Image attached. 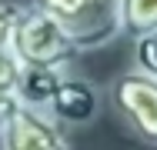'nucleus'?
Returning a JSON list of instances; mask_svg holds the SVG:
<instances>
[{"label": "nucleus", "instance_id": "obj_1", "mask_svg": "<svg viewBox=\"0 0 157 150\" xmlns=\"http://www.w3.org/2000/svg\"><path fill=\"white\" fill-rule=\"evenodd\" d=\"M50 17H57L77 54L100 50L124 33V0H33Z\"/></svg>", "mask_w": 157, "mask_h": 150}, {"label": "nucleus", "instance_id": "obj_2", "mask_svg": "<svg viewBox=\"0 0 157 150\" xmlns=\"http://www.w3.org/2000/svg\"><path fill=\"white\" fill-rule=\"evenodd\" d=\"M10 50L17 54L24 67H70L77 57V47L67 27L37 3L20 7L17 27L10 37Z\"/></svg>", "mask_w": 157, "mask_h": 150}, {"label": "nucleus", "instance_id": "obj_3", "mask_svg": "<svg viewBox=\"0 0 157 150\" xmlns=\"http://www.w3.org/2000/svg\"><path fill=\"white\" fill-rule=\"evenodd\" d=\"M107 100L137 140L157 147V80L154 77L130 67L110 80Z\"/></svg>", "mask_w": 157, "mask_h": 150}, {"label": "nucleus", "instance_id": "obj_4", "mask_svg": "<svg viewBox=\"0 0 157 150\" xmlns=\"http://www.w3.org/2000/svg\"><path fill=\"white\" fill-rule=\"evenodd\" d=\"M0 150H74L63 127L50 114L17 107V114L0 127Z\"/></svg>", "mask_w": 157, "mask_h": 150}, {"label": "nucleus", "instance_id": "obj_5", "mask_svg": "<svg viewBox=\"0 0 157 150\" xmlns=\"http://www.w3.org/2000/svg\"><path fill=\"white\" fill-rule=\"evenodd\" d=\"M47 114L60 123L63 130L70 127V130H80V127H90L100 114V90L87 80V77H80V73H67L63 77V84L57 87L54 93V100H50V107H47Z\"/></svg>", "mask_w": 157, "mask_h": 150}, {"label": "nucleus", "instance_id": "obj_6", "mask_svg": "<svg viewBox=\"0 0 157 150\" xmlns=\"http://www.w3.org/2000/svg\"><path fill=\"white\" fill-rule=\"evenodd\" d=\"M70 73V67H24L20 70V84H17V97L24 107L44 110L50 107L57 87L63 84V77Z\"/></svg>", "mask_w": 157, "mask_h": 150}, {"label": "nucleus", "instance_id": "obj_7", "mask_svg": "<svg viewBox=\"0 0 157 150\" xmlns=\"http://www.w3.org/2000/svg\"><path fill=\"white\" fill-rule=\"evenodd\" d=\"M157 27V0H124V33L137 37Z\"/></svg>", "mask_w": 157, "mask_h": 150}, {"label": "nucleus", "instance_id": "obj_8", "mask_svg": "<svg viewBox=\"0 0 157 150\" xmlns=\"http://www.w3.org/2000/svg\"><path fill=\"white\" fill-rule=\"evenodd\" d=\"M134 70L157 80V27L134 37Z\"/></svg>", "mask_w": 157, "mask_h": 150}, {"label": "nucleus", "instance_id": "obj_9", "mask_svg": "<svg viewBox=\"0 0 157 150\" xmlns=\"http://www.w3.org/2000/svg\"><path fill=\"white\" fill-rule=\"evenodd\" d=\"M20 70H24V63L17 60V54H13L10 47H7V50H0V90H10V93H17Z\"/></svg>", "mask_w": 157, "mask_h": 150}, {"label": "nucleus", "instance_id": "obj_10", "mask_svg": "<svg viewBox=\"0 0 157 150\" xmlns=\"http://www.w3.org/2000/svg\"><path fill=\"white\" fill-rule=\"evenodd\" d=\"M20 7H24V3L0 0V50H7V47H10V37H13V27H17Z\"/></svg>", "mask_w": 157, "mask_h": 150}, {"label": "nucleus", "instance_id": "obj_11", "mask_svg": "<svg viewBox=\"0 0 157 150\" xmlns=\"http://www.w3.org/2000/svg\"><path fill=\"white\" fill-rule=\"evenodd\" d=\"M17 107H20V97L10 93V90H0V127L17 114Z\"/></svg>", "mask_w": 157, "mask_h": 150}]
</instances>
